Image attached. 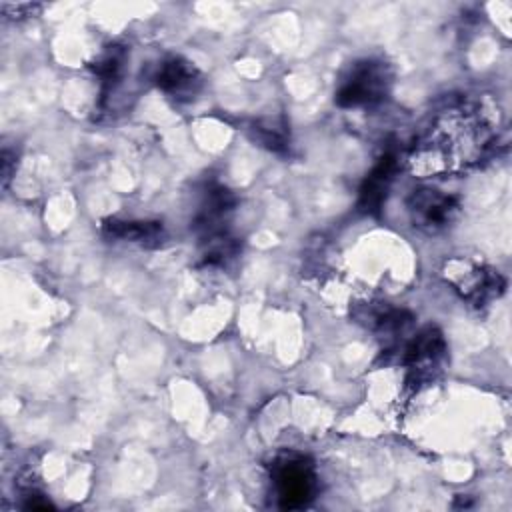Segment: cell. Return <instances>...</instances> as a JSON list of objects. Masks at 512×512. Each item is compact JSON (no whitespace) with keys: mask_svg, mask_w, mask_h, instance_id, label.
<instances>
[{"mask_svg":"<svg viewBox=\"0 0 512 512\" xmlns=\"http://www.w3.org/2000/svg\"><path fill=\"white\" fill-rule=\"evenodd\" d=\"M492 142V130L482 114L456 106L436 116L414 144L408 164L418 176L452 174L478 162Z\"/></svg>","mask_w":512,"mask_h":512,"instance_id":"6da1fadb","label":"cell"},{"mask_svg":"<svg viewBox=\"0 0 512 512\" xmlns=\"http://www.w3.org/2000/svg\"><path fill=\"white\" fill-rule=\"evenodd\" d=\"M392 84L390 66L382 60L354 62L336 90V104L342 108L372 106L386 98Z\"/></svg>","mask_w":512,"mask_h":512,"instance_id":"7a4b0ae2","label":"cell"},{"mask_svg":"<svg viewBox=\"0 0 512 512\" xmlns=\"http://www.w3.org/2000/svg\"><path fill=\"white\" fill-rule=\"evenodd\" d=\"M270 476L284 510L304 508L316 492V472L308 458L300 454H282L274 458Z\"/></svg>","mask_w":512,"mask_h":512,"instance_id":"3957f363","label":"cell"},{"mask_svg":"<svg viewBox=\"0 0 512 512\" xmlns=\"http://www.w3.org/2000/svg\"><path fill=\"white\" fill-rule=\"evenodd\" d=\"M408 212L416 228L428 234L444 230L458 214V202L454 196L434 188L414 190L408 198Z\"/></svg>","mask_w":512,"mask_h":512,"instance_id":"277c9868","label":"cell"},{"mask_svg":"<svg viewBox=\"0 0 512 512\" xmlns=\"http://www.w3.org/2000/svg\"><path fill=\"white\" fill-rule=\"evenodd\" d=\"M448 276L456 286V290L476 306H482L498 298L504 290V278L490 268H480V266L452 268L450 266Z\"/></svg>","mask_w":512,"mask_h":512,"instance_id":"5b68a950","label":"cell"},{"mask_svg":"<svg viewBox=\"0 0 512 512\" xmlns=\"http://www.w3.org/2000/svg\"><path fill=\"white\" fill-rule=\"evenodd\" d=\"M156 86L172 98H190L198 92L202 76L196 66L180 56L166 58L154 76Z\"/></svg>","mask_w":512,"mask_h":512,"instance_id":"8992f818","label":"cell"},{"mask_svg":"<svg viewBox=\"0 0 512 512\" xmlns=\"http://www.w3.org/2000/svg\"><path fill=\"white\" fill-rule=\"evenodd\" d=\"M444 350V338L436 328L428 326L416 334V338L408 344L404 354V362L414 374V382H422L424 378L430 376V368L438 366L440 358L444 356Z\"/></svg>","mask_w":512,"mask_h":512,"instance_id":"52a82bcc","label":"cell"},{"mask_svg":"<svg viewBox=\"0 0 512 512\" xmlns=\"http://www.w3.org/2000/svg\"><path fill=\"white\" fill-rule=\"evenodd\" d=\"M396 158L392 154H384L378 164L372 168V172L366 176V180L362 182L360 188V196H358V208L364 214H378L388 192L390 186L394 182V174H396Z\"/></svg>","mask_w":512,"mask_h":512,"instance_id":"ba28073f","label":"cell"},{"mask_svg":"<svg viewBox=\"0 0 512 512\" xmlns=\"http://www.w3.org/2000/svg\"><path fill=\"white\" fill-rule=\"evenodd\" d=\"M104 236L112 240H126V242H136L144 246H156L162 238V226L158 222H144V220H108L102 226Z\"/></svg>","mask_w":512,"mask_h":512,"instance_id":"9c48e42d","label":"cell"},{"mask_svg":"<svg viewBox=\"0 0 512 512\" xmlns=\"http://www.w3.org/2000/svg\"><path fill=\"white\" fill-rule=\"evenodd\" d=\"M252 132H254V140H258L268 150L280 152L286 148V130L284 126H278L274 120L256 122Z\"/></svg>","mask_w":512,"mask_h":512,"instance_id":"30bf717a","label":"cell"},{"mask_svg":"<svg viewBox=\"0 0 512 512\" xmlns=\"http://www.w3.org/2000/svg\"><path fill=\"white\" fill-rule=\"evenodd\" d=\"M122 62H124V50L118 48V46L108 48V50L96 60L94 72L100 76L102 84H108V82H112V80L118 78L120 68H122Z\"/></svg>","mask_w":512,"mask_h":512,"instance_id":"8fae6325","label":"cell"}]
</instances>
